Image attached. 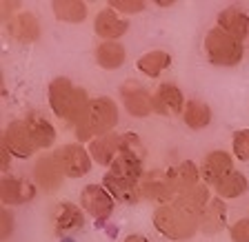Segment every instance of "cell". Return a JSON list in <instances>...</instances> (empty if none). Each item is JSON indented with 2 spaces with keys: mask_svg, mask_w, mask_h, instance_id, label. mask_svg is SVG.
<instances>
[{
  "mask_svg": "<svg viewBox=\"0 0 249 242\" xmlns=\"http://www.w3.org/2000/svg\"><path fill=\"white\" fill-rule=\"evenodd\" d=\"M47 103L60 122H65L69 129H76L78 122L87 114L91 98H89L87 89L76 85L71 78L58 76L47 87Z\"/></svg>",
  "mask_w": 249,
  "mask_h": 242,
  "instance_id": "1",
  "label": "cell"
},
{
  "mask_svg": "<svg viewBox=\"0 0 249 242\" xmlns=\"http://www.w3.org/2000/svg\"><path fill=\"white\" fill-rule=\"evenodd\" d=\"M118 120H120L118 103H116L114 98H109V96H96V98H91V103H89L85 118L73 129L76 142L89 144L91 140L100 138V136L114 134Z\"/></svg>",
  "mask_w": 249,
  "mask_h": 242,
  "instance_id": "2",
  "label": "cell"
},
{
  "mask_svg": "<svg viewBox=\"0 0 249 242\" xmlns=\"http://www.w3.org/2000/svg\"><path fill=\"white\" fill-rule=\"evenodd\" d=\"M151 225L162 238L171 242H185L200 231V218L180 209L174 202L156 207L151 213Z\"/></svg>",
  "mask_w": 249,
  "mask_h": 242,
  "instance_id": "3",
  "label": "cell"
},
{
  "mask_svg": "<svg viewBox=\"0 0 249 242\" xmlns=\"http://www.w3.org/2000/svg\"><path fill=\"white\" fill-rule=\"evenodd\" d=\"M202 49H205V56H207L209 65L223 67V69H231V67H236V65H240L243 56H245L243 42L236 40V38L229 36V34H225L220 27H212V29L205 34Z\"/></svg>",
  "mask_w": 249,
  "mask_h": 242,
  "instance_id": "4",
  "label": "cell"
},
{
  "mask_svg": "<svg viewBox=\"0 0 249 242\" xmlns=\"http://www.w3.org/2000/svg\"><path fill=\"white\" fill-rule=\"evenodd\" d=\"M80 207H83V211L87 213L93 222L105 225L109 218L114 216L116 200L103 187V182H98V185L83 187V191H80Z\"/></svg>",
  "mask_w": 249,
  "mask_h": 242,
  "instance_id": "5",
  "label": "cell"
},
{
  "mask_svg": "<svg viewBox=\"0 0 249 242\" xmlns=\"http://www.w3.org/2000/svg\"><path fill=\"white\" fill-rule=\"evenodd\" d=\"M31 180L36 182V187L42 191V193H56L58 189L62 187L65 182V171H62V165L58 160L56 149L53 151H47L42 154L40 158H36L34 162V169H31Z\"/></svg>",
  "mask_w": 249,
  "mask_h": 242,
  "instance_id": "6",
  "label": "cell"
},
{
  "mask_svg": "<svg viewBox=\"0 0 249 242\" xmlns=\"http://www.w3.org/2000/svg\"><path fill=\"white\" fill-rule=\"evenodd\" d=\"M118 96L120 103H123L124 111L131 116V118H147V116L154 114V93L147 87L138 83V80H124L118 87Z\"/></svg>",
  "mask_w": 249,
  "mask_h": 242,
  "instance_id": "7",
  "label": "cell"
},
{
  "mask_svg": "<svg viewBox=\"0 0 249 242\" xmlns=\"http://www.w3.org/2000/svg\"><path fill=\"white\" fill-rule=\"evenodd\" d=\"M85 222H87V213L83 211V207L69 200H60L53 205L52 209V227L56 236H73V233L83 231Z\"/></svg>",
  "mask_w": 249,
  "mask_h": 242,
  "instance_id": "8",
  "label": "cell"
},
{
  "mask_svg": "<svg viewBox=\"0 0 249 242\" xmlns=\"http://www.w3.org/2000/svg\"><path fill=\"white\" fill-rule=\"evenodd\" d=\"M140 193H142V200L156 207L171 205L176 200V191L167 178V169H147L145 178L140 180Z\"/></svg>",
  "mask_w": 249,
  "mask_h": 242,
  "instance_id": "9",
  "label": "cell"
},
{
  "mask_svg": "<svg viewBox=\"0 0 249 242\" xmlns=\"http://www.w3.org/2000/svg\"><path fill=\"white\" fill-rule=\"evenodd\" d=\"M0 142L5 144L7 149L11 151V156L18 160L34 158V156L40 151L36 147V142H34V138H31L29 129H27V124L22 118L11 120V122L7 124L5 131H2V140H0Z\"/></svg>",
  "mask_w": 249,
  "mask_h": 242,
  "instance_id": "10",
  "label": "cell"
},
{
  "mask_svg": "<svg viewBox=\"0 0 249 242\" xmlns=\"http://www.w3.org/2000/svg\"><path fill=\"white\" fill-rule=\"evenodd\" d=\"M56 154H58V160H60L65 175L71 178V180L85 178L93 167V160H91V156H89V149L80 142L62 144V147L56 149Z\"/></svg>",
  "mask_w": 249,
  "mask_h": 242,
  "instance_id": "11",
  "label": "cell"
},
{
  "mask_svg": "<svg viewBox=\"0 0 249 242\" xmlns=\"http://www.w3.org/2000/svg\"><path fill=\"white\" fill-rule=\"evenodd\" d=\"M38 187L29 178H20V175H2L0 178V202L5 207H22L31 202L38 196Z\"/></svg>",
  "mask_w": 249,
  "mask_h": 242,
  "instance_id": "12",
  "label": "cell"
},
{
  "mask_svg": "<svg viewBox=\"0 0 249 242\" xmlns=\"http://www.w3.org/2000/svg\"><path fill=\"white\" fill-rule=\"evenodd\" d=\"M233 160H236L233 154H229V151H225V149L209 151L200 162L202 182H205L207 187H212V189H216V187L220 185L233 169H236V167H233Z\"/></svg>",
  "mask_w": 249,
  "mask_h": 242,
  "instance_id": "13",
  "label": "cell"
},
{
  "mask_svg": "<svg viewBox=\"0 0 249 242\" xmlns=\"http://www.w3.org/2000/svg\"><path fill=\"white\" fill-rule=\"evenodd\" d=\"M5 29L16 42H20V45H34V42L40 40L42 36V25L38 20L36 14H31V11H20V14H16L14 18L5 22Z\"/></svg>",
  "mask_w": 249,
  "mask_h": 242,
  "instance_id": "14",
  "label": "cell"
},
{
  "mask_svg": "<svg viewBox=\"0 0 249 242\" xmlns=\"http://www.w3.org/2000/svg\"><path fill=\"white\" fill-rule=\"evenodd\" d=\"M127 31H129V18L120 16L109 5L100 9L93 18V34L100 40H120Z\"/></svg>",
  "mask_w": 249,
  "mask_h": 242,
  "instance_id": "15",
  "label": "cell"
},
{
  "mask_svg": "<svg viewBox=\"0 0 249 242\" xmlns=\"http://www.w3.org/2000/svg\"><path fill=\"white\" fill-rule=\"evenodd\" d=\"M187 98L176 83H160L154 91V114L158 116H182Z\"/></svg>",
  "mask_w": 249,
  "mask_h": 242,
  "instance_id": "16",
  "label": "cell"
},
{
  "mask_svg": "<svg viewBox=\"0 0 249 242\" xmlns=\"http://www.w3.org/2000/svg\"><path fill=\"white\" fill-rule=\"evenodd\" d=\"M22 120H25L27 129H29L31 138H34V142H36L38 149H52L53 142H56V127H53V122L49 118H47L42 111H36V109H31V111H27L25 116H22Z\"/></svg>",
  "mask_w": 249,
  "mask_h": 242,
  "instance_id": "17",
  "label": "cell"
},
{
  "mask_svg": "<svg viewBox=\"0 0 249 242\" xmlns=\"http://www.w3.org/2000/svg\"><path fill=\"white\" fill-rule=\"evenodd\" d=\"M167 178H169L171 187L176 191V196L178 193H185V191L194 189L196 185L202 182L200 165H196L194 160H180L176 165L167 167Z\"/></svg>",
  "mask_w": 249,
  "mask_h": 242,
  "instance_id": "18",
  "label": "cell"
},
{
  "mask_svg": "<svg viewBox=\"0 0 249 242\" xmlns=\"http://www.w3.org/2000/svg\"><path fill=\"white\" fill-rule=\"evenodd\" d=\"M103 187L114 196L116 202H120V205H138V202L142 200L138 182L124 180V178L111 173V171H105L103 173Z\"/></svg>",
  "mask_w": 249,
  "mask_h": 242,
  "instance_id": "19",
  "label": "cell"
},
{
  "mask_svg": "<svg viewBox=\"0 0 249 242\" xmlns=\"http://www.w3.org/2000/svg\"><path fill=\"white\" fill-rule=\"evenodd\" d=\"M216 27L233 36L236 40L245 42L249 38V14L240 7H225L220 14L216 16Z\"/></svg>",
  "mask_w": 249,
  "mask_h": 242,
  "instance_id": "20",
  "label": "cell"
},
{
  "mask_svg": "<svg viewBox=\"0 0 249 242\" xmlns=\"http://www.w3.org/2000/svg\"><path fill=\"white\" fill-rule=\"evenodd\" d=\"M87 149L96 165L109 169V167L114 165V160L120 156V134L114 131V134L100 136V138L91 140V142L87 144Z\"/></svg>",
  "mask_w": 249,
  "mask_h": 242,
  "instance_id": "21",
  "label": "cell"
},
{
  "mask_svg": "<svg viewBox=\"0 0 249 242\" xmlns=\"http://www.w3.org/2000/svg\"><path fill=\"white\" fill-rule=\"evenodd\" d=\"M93 58L96 65L105 71H116L124 65L127 60V49L120 40H100L93 49Z\"/></svg>",
  "mask_w": 249,
  "mask_h": 242,
  "instance_id": "22",
  "label": "cell"
},
{
  "mask_svg": "<svg viewBox=\"0 0 249 242\" xmlns=\"http://www.w3.org/2000/svg\"><path fill=\"white\" fill-rule=\"evenodd\" d=\"M227 202L220 200L218 196L212 198V202L207 205V209L200 213V233L205 236H216L220 233L225 227H227Z\"/></svg>",
  "mask_w": 249,
  "mask_h": 242,
  "instance_id": "23",
  "label": "cell"
},
{
  "mask_svg": "<svg viewBox=\"0 0 249 242\" xmlns=\"http://www.w3.org/2000/svg\"><path fill=\"white\" fill-rule=\"evenodd\" d=\"M212 187H207L205 182H200V185H196L194 189L185 191V193H178L176 200H174V205H178L180 209H185V211L194 213V216L200 218V213L207 209V205L212 202Z\"/></svg>",
  "mask_w": 249,
  "mask_h": 242,
  "instance_id": "24",
  "label": "cell"
},
{
  "mask_svg": "<svg viewBox=\"0 0 249 242\" xmlns=\"http://www.w3.org/2000/svg\"><path fill=\"white\" fill-rule=\"evenodd\" d=\"M182 122L192 131H202L212 124V118H213V111L205 100H198V98H189L185 104V111H182Z\"/></svg>",
  "mask_w": 249,
  "mask_h": 242,
  "instance_id": "25",
  "label": "cell"
},
{
  "mask_svg": "<svg viewBox=\"0 0 249 242\" xmlns=\"http://www.w3.org/2000/svg\"><path fill=\"white\" fill-rule=\"evenodd\" d=\"M52 14L56 20L67 22V25H83L89 16V7L83 0H53Z\"/></svg>",
  "mask_w": 249,
  "mask_h": 242,
  "instance_id": "26",
  "label": "cell"
},
{
  "mask_svg": "<svg viewBox=\"0 0 249 242\" xmlns=\"http://www.w3.org/2000/svg\"><path fill=\"white\" fill-rule=\"evenodd\" d=\"M171 67V53L165 49H151L136 60V69L147 78H160L165 69Z\"/></svg>",
  "mask_w": 249,
  "mask_h": 242,
  "instance_id": "27",
  "label": "cell"
},
{
  "mask_svg": "<svg viewBox=\"0 0 249 242\" xmlns=\"http://www.w3.org/2000/svg\"><path fill=\"white\" fill-rule=\"evenodd\" d=\"M107 171L111 173L120 175L124 180H131V182H138L145 178L147 169H145V160L142 158H136V156H129V154H120L118 158L114 160V165L109 167Z\"/></svg>",
  "mask_w": 249,
  "mask_h": 242,
  "instance_id": "28",
  "label": "cell"
},
{
  "mask_svg": "<svg viewBox=\"0 0 249 242\" xmlns=\"http://www.w3.org/2000/svg\"><path fill=\"white\" fill-rule=\"evenodd\" d=\"M249 191V180H247V175L243 173V171L238 169H233L231 173L225 178L220 185L213 189V196H218L220 200H236V198L245 196Z\"/></svg>",
  "mask_w": 249,
  "mask_h": 242,
  "instance_id": "29",
  "label": "cell"
},
{
  "mask_svg": "<svg viewBox=\"0 0 249 242\" xmlns=\"http://www.w3.org/2000/svg\"><path fill=\"white\" fill-rule=\"evenodd\" d=\"M120 154H129V156H136V158H147V149H145V142L140 138L138 134L134 131H124L120 134Z\"/></svg>",
  "mask_w": 249,
  "mask_h": 242,
  "instance_id": "30",
  "label": "cell"
},
{
  "mask_svg": "<svg viewBox=\"0 0 249 242\" xmlns=\"http://www.w3.org/2000/svg\"><path fill=\"white\" fill-rule=\"evenodd\" d=\"M231 154L240 162H249V129H236L231 134Z\"/></svg>",
  "mask_w": 249,
  "mask_h": 242,
  "instance_id": "31",
  "label": "cell"
},
{
  "mask_svg": "<svg viewBox=\"0 0 249 242\" xmlns=\"http://www.w3.org/2000/svg\"><path fill=\"white\" fill-rule=\"evenodd\" d=\"M109 7L114 11H118L120 16H134V14H140V11H145V0H111Z\"/></svg>",
  "mask_w": 249,
  "mask_h": 242,
  "instance_id": "32",
  "label": "cell"
},
{
  "mask_svg": "<svg viewBox=\"0 0 249 242\" xmlns=\"http://www.w3.org/2000/svg\"><path fill=\"white\" fill-rule=\"evenodd\" d=\"M16 231V216L9 207L0 209V242H7Z\"/></svg>",
  "mask_w": 249,
  "mask_h": 242,
  "instance_id": "33",
  "label": "cell"
},
{
  "mask_svg": "<svg viewBox=\"0 0 249 242\" xmlns=\"http://www.w3.org/2000/svg\"><path fill=\"white\" fill-rule=\"evenodd\" d=\"M231 242H249V218H240L227 229Z\"/></svg>",
  "mask_w": 249,
  "mask_h": 242,
  "instance_id": "34",
  "label": "cell"
},
{
  "mask_svg": "<svg viewBox=\"0 0 249 242\" xmlns=\"http://www.w3.org/2000/svg\"><path fill=\"white\" fill-rule=\"evenodd\" d=\"M20 0H0V18L2 20H9V18H14L16 14H20Z\"/></svg>",
  "mask_w": 249,
  "mask_h": 242,
  "instance_id": "35",
  "label": "cell"
},
{
  "mask_svg": "<svg viewBox=\"0 0 249 242\" xmlns=\"http://www.w3.org/2000/svg\"><path fill=\"white\" fill-rule=\"evenodd\" d=\"M11 160H14V156H11V151L7 149L5 144L0 142V171H2V175L9 173V167H11Z\"/></svg>",
  "mask_w": 249,
  "mask_h": 242,
  "instance_id": "36",
  "label": "cell"
},
{
  "mask_svg": "<svg viewBox=\"0 0 249 242\" xmlns=\"http://www.w3.org/2000/svg\"><path fill=\"white\" fill-rule=\"evenodd\" d=\"M123 242H149V238L142 233H129V236H124Z\"/></svg>",
  "mask_w": 249,
  "mask_h": 242,
  "instance_id": "37",
  "label": "cell"
},
{
  "mask_svg": "<svg viewBox=\"0 0 249 242\" xmlns=\"http://www.w3.org/2000/svg\"><path fill=\"white\" fill-rule=\"evenodd\" d=\"M156 5L158 7H171L174 2H171V0H156Z\"/></svg>",
  "mask_w": 249,
  "mask_h": 242,
  "instance_id": "38",
  "label": "cell"
},
{
  "mask_svg": "<svg viewBox=\"0 0 249 242\" xmlns=\"http://www.w3.org/2000/svg\"><path fill=\"white\" fill-rule=\"evenodd\" d=\"M247 218H249V216H247Z\"/></svg>",
  "mask_w": 249,
  "mask_h": 242,
  "instance_id": "39",
  "label": "cell"
}]
</instances>
